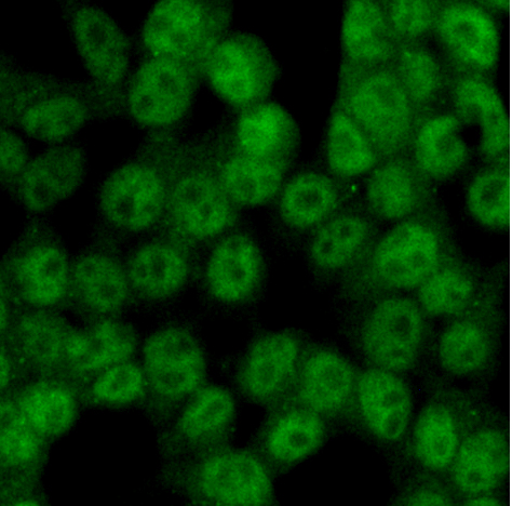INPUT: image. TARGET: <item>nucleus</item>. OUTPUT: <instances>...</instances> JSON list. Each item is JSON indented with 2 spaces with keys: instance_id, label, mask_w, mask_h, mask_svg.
<instances>
[{
  "instance_id": "nucleus-1",
  "label": "nucleus",
  "mask_w": 512,
  "mask_h": 506,
  "mask_svg": "<svg viewBox=\"0 0 512 506\" xmlns=\"http://www.w3.org/2000/svg\"><path fill=\"white\" fill-rule=\"evenodd\" d=\"M449 257L436 216L427 211L395 223L342 279L343 296L359 304L415 291Z\"/></svg>"
},
{
  "instance_id": "nucleus-2",
  "label": "nucleus",
  "mask_w": 512,
  "mask_h": 506,
  "mask_svg": "<svg viewBox=\"0 0 512 506\" xmlns=\"http://www.w3.org/2000/svg\"><path fill=\"white\" fill-rule=\"evenodd\" d=\"M185 148L172 133H152L140 150L105 178L98 205L112 229L143 234L163 224Z\"/></svg>"
},
{
  "instance_id": "nucleus-3",
  "label": "nucleus",
  "mask_w": 512,
  "mask_h": 506,
  "mask_svg": "<svg viewBox=\"0 0 512 506\" xmlns=\"http://www.w3.org/2000/svg\"><path fill=\"white\" fill-rule=\"evenodd\" d=\"M335 101L366 132L383 161L409 154L420 118L394 64L357 65L342 60Z\"/></svg>"
},
{
  "instance_id": "nucleus-4",
  "label": "nucleus",
  "mask_w": 512,
  "mask_h": 506,
  "mask_svg": "<svg viewBox=\"0 0 512 506\" xmlns=\"http://www.w3.org/2000/svg\"><path fill=\"white\" fill-rule=\"evenodd\" d=\"M239 208L226 193L211 142L186 144L161 228L188 247L213 244L235 230Z\"/></svg>"
},
{
  "instance_id": "nucleus-5",
  "label": "nucleus",
  "mask_w": 512,
  "mask_h": 506,
  "mask_svg": "<svg viewBox=\"0 0 512 506\" xmlns=\"http://www.w3.org/2000/svg\"><path fill=\"white\" fill-rule=\"evenodd\" d=\"M233 6L219 0H161L142 24L146 57L167 59L202 75L212 52L229 33Z\"/></svg>"
},
{
  "instance_id": "nucleus-6",
  "label": "nucleus",
  "mask_w": 512,
  "mask_h": 506,
  "mask_svg": "<svg viewBox=\"0 0 512 506\" xmlns=\"http://www.w3.org/2000/svg\"><path fill=\"white\" fill-rule=\"evenodd\" d=\"M72 264L55 232L31 224L3 260L0 290L20 309L58 310L70 300Z\"/></svg>"
},
{
  "instance_id": "nucleus-7",
  "label": "nucleus",
  "mask_w": 512,
  "mask_h": 506,
  "mask_svg": "<svg viewBox=\"0 0 512 506\" xmlns=\"http://www.w3.org/2000/svg\"><path fill=\"white\" fill-rule=\"evenodd\" d=\"M356 305L353 338L369 366L404 375L420 364L429 318L414 298L394 294Z\"/></svg>"
},
{
  "instance_id": "nucleus-8",
  "label": "nucleus",
  "mask_w": 512,
  "mask_h": 506,
  "mask_svg": "<svg viewBox=\"0 0 512 506\" xmlns=\"http://www.w3.org/2000/svg\"><path fill=\"white\" fill-rule=\"evenodd\" d=\"M274 473L254 450L226 446L196 456L184 486L194 502L215 506H268L276 502Z\"/></svg>"
},
{
  "instance_id": "nucleus-9",
  "label": "nucleus",
  "mask_w": 512,
  "mask_h": 506,
  "mask_svg": "<svg viewBox=\"0 0 512 506\" xmlns=\"http://www.w3.org/2000/svg\"><path fill=\"white\" fill-rule=\"evenodd\" d=\"M201 77L190 66L146 57L124 88L125 115L151 135L171 133L190 115Z\"/></svg>"
},
{
  "instance_id": "nucleus-10",
  "label": "nucleus",
  "mask_w": 512,
  "mask_h": 506,
  "mask_svg": "<svg viewBox=\"0 0 512 506\" xmlns=\"http://www.w3.org/2000/svg\"><path fill=\"white\" fill-rule=\"evenodd\" d=\"M468 391L443 388L414 417L406 443L417 471L446 478L465 435L485 407Z\"/></svg>"
},
{
  "instance_id": "nucleus-11",
  "label": "nucleus",
  "mask_w": 512,
  "mask_h": 506,
  "mask_svg": "<svg viewBox=\"0 0 512 506\" xmlns=\"http://www.w3.org/2000/svg\"><path fill=\"white\" fill-rule=\"evenodd\" d=\"M125 115L124 92L104 90L93 83L60 79L59 84L26 110L15 128L26 138L50 145L72 142L97 119Z\"/></svg>"
},
{
  "instance_id": "nucleus-12",
  "label": "nucleus",
  "mask_w": 512,
  "mask_h": 506,
  "mask_svg": "<svg viewBox=\"0 0 512 506\" xmlns=\"http://www.w3.org/2000/svg\"><path fill=\"white\" fill-rule=\"evenodd\" d=\"M279 75L273 53L259 37L228 33L206 63L204 78L237 112L268 100Z\"/></svg>"
},
{
  "instance_id": "nucleus-13",
  "label": "nucleus",
  "mask_w": 512,
  "mask_h": 506,
  "mask_svg": "<svg viewBox=\"0 0 512 506\" xmlns=\"http://www.w3.org/2000/svg\"><path fill=\"white\" fill-rule=\"evenodd\" d=\"M63 13L90 82L107 91L124 92L132 73V47L124 29L97 5L69 3Z\"/></svg>"
},
{
  "instance_id": "nucleus-14",
  "label": "nucleus",
  "mask_w": 512,
  "mask_h": 506,
  "mask_svg": "<svg viewBox=\"0 0 512 506\" xmlns=\"http://www.w3.org/2000/svg\"><path fill=\"white\" fill-rule=\"evenodd\" d=\"M503 297L448 321L435 342V358L442 374L462 382L481 380L500 361L503 334Z\"/></svg>"
},
{
  "instance_id": "nucleus-15",
  "label": "nucleus",
  "mask_w": 512,
  "mask_h": 506,
  "mask_svg": "<svg viewBox=\"0 0 512 506\" xmlns=\"http://www.w3.org/2000/svg\"><path fill=\"white\" fill-rule=\"evenodd\" d=\"M148 393L161 405L186 402L207 379V356L198 338L182 326L160 328L142 348Z\"/></svg>"
},
{
  "instance_id": "nucleus-16",
  "label": "nucleus",
  "mask_w": 512,
  "mask_h": 506,
  "mask_svg": "<svg viewBox=\"0 0 512 506\" xmlns=\"http://www.w3.org/2000/svg\"><path fill=\"white\" fill-rule=\"evenodd\" d=\"M306 344L293 331L254 339L237 369L239 389L250 401L272 408L293 396Z\"/></svg>"
},
{
  "instance_id": "nucleus-17",
  "label": "nucleus",
  "mask_w": 512,
  "mask_h": 506,
  "mask_svg": "<svg viewBox=\"0 0 512 506\" xmlns=\"http://www.w3.org/2000/svg\"><path fill=\"white\" fill-rule=\"evenodd\" d=\"M350 417L377 444L406 442L415 417L410 385L394 371L371 366L359 371Z\"/></svg>"
},
{
  "instance_id": "nucleus-18",
  "label": "nucleus",
  "mask_w": 512,
  "mask_h": 506,
  "mask_svg": "<svg viewBox=\"0 0 512 506\" xmlns=\"http://www.w3.org/2000/svg\"><path fill=\"white\" fill-rule=\"evenodd\" d=\"M504 441L501 412L485 405L481 416L465 435L446 476L460 504L470 497L502 492Z\"/></svg>"
},
{
  "instance_id": "nucleus-19",
  "label": "nucleus",
  "mask_w": 512,
  "mask_h": 506,
  "mask_svg": "<svg viewBox=\"0 0 512 506\" xmlns=\"http://www.w3.org/2000/svg\"><path fill=\"white\" fill-rule=\"evenodd\" d=\"M265 278L261 247L249 233L237 230L212 244L202 275L208 296L226 306L252 303L260 296Z\"/></svg>"
},
{
  "instance_id": "nucleus-20",
  "label": "nucleus",
  "mask_w": 512,
  "mask_h": 506,
  "mask_svg": "<svg viewBox=\"0 0 512 506\" xmlns=\"http://www.w3.org/2000/svg\"><path fill=\"white\" fill-rule=\"evenodd\" d=\"M328 419L294 398L269 408L254 451L275 473H284L311 458L325 444Z\"/></svg>"
},
{
  "instance_id": "nucleus-21",
  "label": "nucleus",
  "mask_w": 512,
  "mask_h": 506,
  "mask_svg": "<svg viewBox=\"0 0 512 506\" xmlns=\"http://www.w3.org/2000/svg\"><path fill=\"white\" fill-rule=\"evenodd\" d=\"M380 221L365 202H350L311 234L309 265L318 277L341 279L367 255L379 239Z\"/></svg>"
},
{
  "instance_id": "nucleus-22",
  "label": "nucleus",
  "mask_w": 512,
  "mask_h": 506,
  "mask_svg": "<svg viewBox=\"0 0 512 506\" xmlns=\"http://www.w3.org/2000/svg\"><path fill=\"white\" fill-rule=\"evenodd\" d=\"M435 34L447 56L471 75L497 69L502 55L500 24L481 5H441Z\"/></svg>"
},
{
  "instance_id": "nucleus-23",
  "label": "nucleus",
  "mask_w": 512,
  "mask_h": 506,
  "mask_svg": "<svg viewBox=\"0 0 512 506\" xmlns=\"http://www.w3.org/2000/svg\"><path fill=\"white\" fill-rule=\"evenodd\" d=\"M87 173V154L79 145L72 142L50 145L33 156L11 190L24 210L37 216L46 215L82 188Z\"/></svg>"
},
{
  "instance_id": "nucleus-24",
  "label": "nucleus",
  "mask_w": 512,
  "mask_h": 506,
  "mask_svg": "<svg viewBox=\"0 0 512 506\" xmlns=\"http://www.w3.org/2000/svg\"><path fill=\"white\" fill-rule=\"evenodd\" d=\"M132 297L126 262L114 246L93 245L73 261L69 303L88 321L118 317Z\"/></svg>"
},
{
  "instance_id": "nucleus-25",
  "label": "nucleus",
  "mask_w": 512,
  "mask_h": 506,
  "mask_svg": "<svg viewBox=\"0 0 512 506\" xmlns=\"http://www.w3.org/2000/svg\"><path fill=\"white\" fill-rule=\"evenodd\" d=\"M359 371L326 345H306L291 398L326 419L352 415Z\"/></svg>"
},
{
  "instance_id": "nucleus-26",
  "label": "nucleus",
  "mask_w": 512,
  "mask_h": 506,
  "mask_svg": "<svg viewBox=\"0 0 512 506\" xmlns=\"http://www.w3.org/2000/svg\"><path fill=\"white\" fill-rule=\"evenodd\" d=\"M73 330L57 310L20 309L3 343L25 374L65 376L67 345Z\"/></svg>"
},
{
  "instance_id": "nucleus-27",
  "label": "nucleus",
  "mask_w": 512,
  "mask_h": 506,
  "mask_svg": "<svg viewBox=\"0 0 512 506\" xmlns=\"http://www.w3.org/2000/svg\"><path fill=\"white\" fill-rule=\"evenodd\" d=\"M352 181L330 171L303 170L287 179L276 198L278 219L294 233L312 234L352 201Z\"/></svg>"
},
{
  "instance_id": "nucleus-28",
  "label": "nucleus",
  "mask_w": 512,
  "mask_h": 506,
  "mask_svg": "<svg viewBox=\"0 0 512 506\" xmlns=\"http://www.w3.org/2000/svg\"><path fill=\"white\" fill-rule=\"evenodd\" d=\"M502 291L501 274L494 284L473 266L448 258L414 291V299L429 319L448 322L495 303Z\"/></svg>"
},
{
  "instance_id": "nucleus-29",
  "label": "nucleus",
  "mask_w": 512,
  "mask_h": 506,
  "mask_svg": "<svg viewBox=\"0 0 512 506\" xmlns=\"http://www.w3.org/2000/svg\"><path fill=\"white\" fill-rule=\"evenodd\" d=\"M431 183L409 154L387 158L367 176L363 202L377 220L398 223L429 209Z\"/></svg>"
},
{
  "instance_id": "nucleus-30",
  "label": "nucleus",
  "mask_w": 512,
  "mask_h": 506,
  "mask_svg": "<svg viewBox=\"0 0 512 506\" xmlns=\"http://www.w3.org/2000/svg\"><path fill=\"white\" fill-rule=\"evenodd\" d=\"M138 349L137 331L119 317L92 319L73 330L67 345L65 376L88 383L107 368L131 361Z\"/></svg>"
},
{
  "instance_id": "nucleus-31",
  "label": "nucleus",
  "mask_w": 512,
  "mask_h": 506,
  "mask_svg": "<svg viewBox=\"0 0 512 506\" xmlns=\"http://www.w3.org/2000/svg\"><path fill=\"white\" fill-rule=\"evenodd\" d=\"M192 250L168 235L139 246L126 262L133 296L150 302L178 296L192 277Z\"/></svg>"
},
{
  "instance_id": "nucleus-32",
  "label": "nucleus",
  "mask_w": 512,
  "mask_h": 506,
  "mask_svg": "<svg viewBox=\"0 0 512 506\" xmlns=\"http://www.w3.org/2000/svg\"><path fill=\"white\" fill-rule=\"evenodd\" d=\"M227 133L241 153L267 164L287 167H291L301 141L299 127L291 115L268 100L238 112Z\"/></svg>"
},
{
  "instance_id": "nucleus-33",
  "label": "nucleus",
  "mask_w": 512,
  "mask_h": 506,
  "mask_svg": "<svg viewBox=\"0 0 512 506\" xmlns=\"http://www.w3.org/2000/svg\"><path fill=\"white\" fill-rule=\"evenodd\" d=\"M237 418L233 395L218 385L202 386L187 399L171 431L173 446L196 456L227 445Z\"/></svg>"
},
{
  "instance_id": "nucleus-34",
  "label": "nucleus",
  "mask_w": 512,
  "mask_h": 506,
  "mask_svg": "<svg viewBox=\"0 0 512 506\" xmlns=\"http://www.w3.org/2000/svg\"><path fill=\"white\" fill-rule=\"evenodd\" d=\"M454 115L477 133L478 152L490 165L502 164L505 146V115L500 90L482 75L467 74L452 86Z\"/></svg>"
},
{
  "instance_id": "nucleus-35",
  "label": "nucleus",
  "mask_w": 512,
  "mask_h": 506,
  "mask_svg": "<svg viewBox=\"0 0 512 506\" xmlns=\"http://www.w3.org/2000/svg\"><path fill=\"white\" fill-rule=\"evenodd\" d=\"M211 146L220 180L239 209L276 201L290 167L267 164L241 153L227 132L211 141Z\"/></svg>"
},
{
  "instance_id": "nucleus-36",
  "label": "nucleus",
  "mask_w": 512,
  "mask_h": 506,
  "mask_svg": "<svg viewBox=\"0 0 512 506\" xmlns=\"http://www.w3.org/2000/svg\"><path fill=\"white\" fill-rule=\"evenodd\" d=\"M453 113L429 114L417 124L409 155L430 182L451 180L466 169L470 148Z\"/></svg>"
},
{
  "instance_id": "nucleus-37",
  "label": "nucleus",
  "mask_w": 512,
  "mask_h": 506,
  "mask_svg": "<svg viewBox=\"0 0 512 506\" xmlns=\"http://www.w3.org/2000/svg\"><path fill=\"white\" fill-rule=\"evenodd\" d=\"M341 39L343 61L357 65L394 64L400 45L382 2L373 0L345 5Z\"/></svg>"
},
{
  "instance_id": "nucleus-38",
  "label": "nucleus",
  "mask_w": 512,
  "mask_h": 506,
  "mask_svg": "<svg viewBox=\"0 0 512 506\" xmlns=\"http://www.w3.org/2000/svg\"><path fill=\"white\" fill-rule=\"evenodd\" d=\"M76 392L70 378L45 376L37 377L12 398L23 417L48 441L72 429L78 416Z\"/></svg>"
},
{
  "instance_id": "nucleus-39",
  "label": "nucleus",
  "mask_w": 512,
  "mask_h": 506,
  "mask_svg": "<svg viewBox=\"0 0 512 506\" xmlns=\"http://www.w3.org/2000/svg\"><path fill=\"white\" fill-rule=\"evenodd\" d=\"M47 439L18 409L15 399L4 397L0 408V460L4 485L33 484L46 458Z\"/></svg>"
},
{
  "instance_id": "nucleus-40",
  "label": "nucleus",
  "mask_w": 512,
  "mask_h": 506,
  "mask_svg": "<svg viewBox=\"0 0 512 506\" xmlns=\"http://www.w3.org/2000/svg\"><path fill=\"white\" fill-rule=\"evenodd\" d=\"M326 159L332 175L346 181L368 176L383 161L366 132L336 101L329 119Z\"/></svg>"
},
{
  "instance_id": "nucleus-41",
  "label": "nucleus",
  "mask_w": 512,
  "mask_h": 506,
  "mask_svg": "<svg viewBox=\"0 0 512 506\" xmlns=\"http://www.w3.org/2000/svg\"><path fill=\"white\" fill-rule=\"evenodd\" d=\"M394 69L421 121L438 103L446 87L442 63L423 43H407L399 45Z\"/></svg>"
},
{
  "instance_id": "nucleus-42",
  "label": "nucleus",
  "mask_w": 512,
  "mask_h": 506,
  "mask_svg": "<svg viewBox=\"0 0 512 506\" xmlns=\"http://www.w3.org/2000/svg\"><path fill=\"white\" fill-rule=\"evenodd\" d=\"M505 175L502 164L478 170L466 185V212L479 228L501 233L505 223Z\"/></svg>"
},
{
  "instance_id": "nucleus-43",
  "label": "nucleus",
  "mask_w": 512,
  "mask_h": 506,
  "mask_svg": "<svg viewBox=\"0 0 512 506\" xmlns=\"http://www.w3.org/2000/svg\"><path fill=\"white\" fill-rule=\"evenodd\" d=\"M60 82V78L22 70L2 57L0 65V117L2 125L16 127L19 118Z\"/></svg>"
},
{
  "instance_id": "nucleus-44",
  "label": "nucleus",
  "mask_w": 512,
  "mask_h": 506,
  "mask_svg": "<svg viewBox=\"0 0 512 506\" xmlns=\"http://www.w3.org/2000/svg\"><path fill=\"white\" fill-rule=\"evenodd\" d=\"M148 383L141 364L120 363L107 368L88 382L87 397L98 406L125 407L141 401Z\"/></svg>"
},
{
  "instance_id": "nucleus-45",
  "label": "nucleus",
  "mask_w": 512,
  "mask_h": 506,
  "mask_svg": "<svg viewBox=\"0 0 512 506\" xmlns=\"http://www.w3.org/2000/svg\"><path fill=\"white\" fill-rule=\"evenodd\" d=\"M390 29L400 44L423 43L435 33L441 4L423 0L382 2Z\"/></svg>"
},
{
  "instance_id": "nucleus-46",
  "label": "nucleus",
  "mask_w": 512,
  "mask_h": 506,
  "mask_svg": "<svg viewBox=\"0 0 512 506\" xmlns=\"http://www.w3.org/2000/svg\"><path fill=\"white\" fill-rule=\"evenodd\" d=\"M394 503L401 506H451L460 504L446 478L422 471H416L404 483Z\"/></svg>"
},
{
  "instance_id": "nucleus-47",
  "label": "nucleus",
  "mask_w": 512,
  "mask_h": 506,
  "mask_svg": "<svg viewBox=\"0 0 512 506\" xmlns=\"http://www.w3.org/2000/svg\"><path fill=\"white\" fill-rule=\"evenodd\" d=\"M26 137L15 127L0 129V177L2 183L11 186L21 177L32 161Z\"/></svg>"
},
{
  "instance_id": "nucleus-48",
  "label": "nucleus",
  "mask_w": 512,
  "mask_h": 506,
  "mask_svg": "<svg viewBox=\"0 0 512 506\" xmlns=\"http://www.w3.org/2000/svg\"><path fill=\"white\" fill-rule=\"evenodd\" d=\"M0 357H2L0 358V361H2V392L6 393L18 376L23 374V371L5 343H2Z\"/></svg>"
},
{
  "instance_id": "nucleus-49",
  "label": "nucleus",
  "mask_w": 512,
  "mask_h": 506,
  "mask_svg": "<svg viewBox=\"0 0 512 506\" xmlns=\"http://www.w3.org/2000/svg\"><path fill=\"white\" fill-rule=\"evenodd\" d=\"M461 504L467 506H503L504 496L503 492H496V494H483L467 498L463 500Z\"/></svg>"
},
{
  "instance_id": "nucleus-50",
  "label": "nucleus",
  "mask_w": 512,
  "mask_h": 506,
  "mask_svg": "<svg viewBox=\"0 0 512 506\" xmlns=\"http://www.w3.org/2000/svg\"><path fill=\"white\" fill-rule=\"evenodd\" d=\"M482 7L487 9L488 11L492 10L491 13L495 11L496 15H500L503 9V2H488Z\"/></svg>"
},
{
  "instance_id": "nucleus-51",
  "label": "nucleus",
  "mask_w": 512,
  "mask_h": 506,
  "mask_svg": "<svg viewBox=\"0 0 512 506\" xmlns=\"http://www.w3.org/2000/svg\"><path fill=\"white\" fill-rule=\"evenodd\" d=\"M509 317H508V321H509V331H512V298H510L509 300Z\"/></svg>"
},
{
  "instance_id": "nucleus-52",
  "label": "nucleus",
  "mask_w": 512,
  "mask_h": 506,
  "mask_svg": "<svg viewBox=\"0 0 512 506\" xmlns=\"http://www.w3.org/2000/svg\"><path fill=\"white\" fill-rule=\"evenodd\" d=\"M509 407L512 409V404ZM509 417L512 418V410L509 412ZM509 425L512 426V419L509 421ZM509 435H511L509 438V443L512 444V428L509 430ZM509 451H512V445L509 447Z\"/></svg>"
},
{
  "instance_id": "nucleus-53",
  "label": "nucleus",
  "mask_w": 512,
  "mask_h": 506,
  "mask_svg": "<svg viewBox=\"0 0 512 506\" xmlns=\"http://www.w3.org/2000/svg\"><path fill=\"white\" fill-rule=\"evenodd\" d=\"M509 356L511 357L510 358V361H509V375H510V378H509V383H511L510 385V389H512V352L509 353Z\"/></svg>"
},
{
  "instance_id": "nucleus-54",
  "label": "nucleus",
  "mask_w": 512,
  "mask_h": 506,
  "mask_svg": "<svg viewBox=\"0 0 512 506\" xmlns=\"http://www.w3.org/2000/svg\"><path fill=\"white\" fill-rule=\"evenodd\" d=\"M511 132H512V131H511ZM509 141H511V142H510V144H509V150H511V152L509 153V157H510V158H512V133H511V135L509 136ZM511 163H512V162H511Z\"/></svg>"
}]
</instances>
